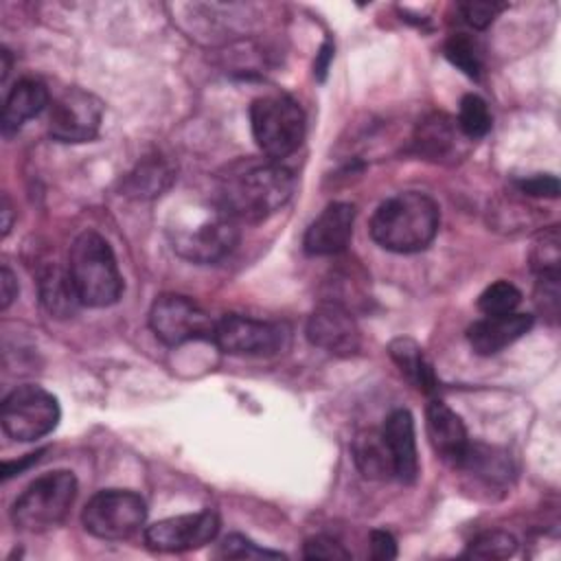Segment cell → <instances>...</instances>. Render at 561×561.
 Instances as JSON below:
<instances>
[{
	"instance_id": "cell-36",
	"label": "cell",
	"mask_w": 561,
	"mask_h": 561,
	"mask_svg": "<svg viewBox=\"0 0 561 561\" xmlns=\"http://www.w3.org/2000/svg\"><path fill=\"white\" fill-rule=\"evenodd\" d=\"M333 59V44L331 42H324L318 57H316V64H313V75L322 81L327 77V70H329V61Z\"/></svg>"
},
{
	"instance_id": "cell-12",
	"label": "cell",
	"mask_w": 561,
	"mask_h": 561,
	"mask_svg": "<svg viewBox=\"0 0 561 561\" xmlns=\"http://www.w3.org/2000/svg\"><path fill=\"white\" fill-rule=\"evenodd\" d=\"M219 533V517L213 511L186 513L160 519L145 530L147 548L156 552H186L210 543Z\"/></svg>"
},
{
	"instance_id": "cell-18",
	"label": "cell",
	"mask_w": 561,
	"mask_h": 561,
	"mask_svg": "<svg viewBox=\"0 0 561 561\" xmlns=\"http://www.w3.org/2000/svg\"><path fill=\"white\" fill-rule=\"evenodd\" d=\"M48 105V90L37 79H20L7 94L2 107L4 136L15 134L28 118L37 116Z\"/></svg>"
},
{
	"instance_id": "cell-25",
	"label": "cell",
	"mask_w": 561,
	"mask_h": 561,
	"mask_svg": "<svg viewBox=\"0 0 561 561\" xmlns=\"http://www.w3.org/2000/svg\"><path fill=\"white\" fill-rule=\"evenodd\" d=\"M561 239H559V228L550 226L543 232H539V237L533 243L530 250V261H533V270L537 274H559V265H561Z\"/></svg>"
},
{
	"instance_id": "cell-28",
	"label": "cell",
	"mask_w": 561,
	"mask_h": 561,
	"mask_svg": "<svg viewBox=\"0 0 561 561\" xmlns=\"http://www.w3.org/2000/svg\"><path fill=\"white\" fill-rule=\"evenodd\" d=\"M445 57L456 68H460L467 77H471V79L480 77V70H482L480 50H478V44L469 35H465V33L451 35L445 44Z\"/></svg>"
},
{
	"instance_id": "cell-39",
	"label": "cell",
	"mask_w": 561,
	"mask_h": 561,
	"mask_svg": "<svg viewBox=\"0 0 561 561\" xmlns=\"http://www.w3.org/2000/svg\"><path fill=\"white\" fill-rule=\"evenodd\" d=\"M9 68H11V61H9V50H7V48H2V81H7Z\"/></svg>"
},
{
	"instance_id": "cell-26",
	"label": "cell",
	"mask_w": 561,
	"mask_h": 561,
	"mask_svg": "<svg viewBox=\"0 0 561 561\" xmlns=\"http://www.w3.org/2000/svg\"><path fill=\"white\" fill-rule=\"evenodd\" d=\"M522 302V291L508 283V280H497L491 283L478 298V307L484 316H504L513 313L517 305Z\"/></svg>"
},
{
	"instance_id": "cell-31",
	"label": "cell",
	"mask_w": 561,
	"mask_h": 561,
	"mask_svg": "<svg viewBox=\"0 0 561 561\" xmlns=\"http://www.w3.org/2000/svg\"><path fill=\"white\" fill-rule=\"evenodd\" d=\"M302 554H305V559H327V561L351 559V552L340 541H335L327 535H316V537L307 539Z\"/></svg>"
},
{
	"instance_id": "cell-2",
	"label": "cell",
	"mask_w": 561,
	"mask_h": 561,
	"mask_svg": "<svg viewBox=\"0 0 561 561\" xmlns=\"http://www.w3.org/2000/svg\"><path fill=\"white\" fill-rule=\"evenodd\" d=\"M440 224L438 204L419 191H405L379 204L370 219V237L390 252L412 254L425 250Z\"/></svg>"
},
{
	"instance_id": "cell-4",
	"label": "cell",
	"mask_w": 561,
	"mask_h": 561,
	"mask_svg": "<svg viewBox=\"0 0 561 561\" xmlns=\"http://www.w3.org/2000/svg\"><path fill=\"white\" fill-rule=\"evenodd\" d=\"M68 274L88 307H110L123 294V276L110 243L94 230H83L70 245Z\"/></svg>"
},
{
	"instance_id": "cell-11",
	"label": "cell",
	"mask_w": 561,
	"mask_h": 561,
	"mask_svg": "<svg viewBox=\"0 0 561 561\" xmlns=\"http://www.w3.org/2000/svg\"><path fill=\"white\" fill-rule=\"evenodd\" d=\"M103 103L81 88L64 90L50 105L48 131L59 142H88L96 138Z\"/></svg>"
},
{
	"instance_id": "cell-24",
	"label": "cell",
	"mask_w": 561,
	"mask_h": 561,
	"mask_svg": "<svg viewBox=\"0 0 561 561\" xmlns=\"http://www.w3.org/2000/svg\"><path fill=\"white\" fill-rule=\"evenodd\" d=\"M458 129L462 136L476 140L489 134L491 129V112L484 99L478 94H465L458 110Z\"/></svg>"
},
{
	"instance_id": "cell-19",
	"label": "cell",
	"mask_w": 561,
	"mask_h": 561,
	"mask_svg": "<svg viewBox=\"0 0 561 561\" xmlns=\"http://www.w3.org/2000/svg\"><path fill=\"white\" fill-rule=\"evenodd\" d=\"M173 178H175V169L169 160L160 156H149L140 160L134 167V171L127 173L123 182V191L125 195L136 199H151L164 193L173 184Z\"/></svg>"
},
{
	"instance_id": "cell-35",
	"label": "cell",
	"mask_w": 561,
	"mask_h": 561,
	"mask_svg": "<svg viewBox=\"0 0 561 561\" xmlns=\"http://www.w3.org/2000/svg\"><path fill=\"white\" fill-rule=\"evenodd\" d=\"M15 296H18V280H15L13 272L7 265H2V270H0V307L7 309Z\"/></svg>"
},
{
	"instance_id": "cell-3",
	"label": "cell",
	"mask_w": 561,
	"mask_h": 561,
	"mask_svg": "<svg viewBox=\"0 0 561 561\" xmlns=\"http://www.w3.org/2000/svg\"><path fill=\"white\" fill-rule=\"evenodd\" d=\"M171 248L191 263H215L230 254L239 241V221L215 199L193 204L171 215L167 228Z\"/></svg>"
},
{
	"instance_id": "cell-22",
	"label": "cell",
	"mask_w": 561,
	"mask_h": 561,
	"mask_svg": "<svg viewBox=\"0 0 561 561\" xmlns=\"http://www.w3.org/2000/svg\"><path fill=\"white\" fill-rule=\"evenodd\" d=\"M458 131H456L451 118H447L445 114H432L419 125L414 142H416V149L421 156L438 160V158H445L451 153V149L456 147Z\"/></svg>"
},
{
	"instance_id": "cell-20",
	"label": "cell",
	"mask_w": 561,
	"mask_h": 561,
	"mask_svg": "<svg viewBox=\"0 0 561 561\" xmlns=\"http://www.w3.org/2000/svg\"><path fill=\"white\" fill-rule=\"evenodd\" d=\"M39 298L46 311L55 318H70L81 305L68 270L59 267H48L39 276Z\"/></svg>"
},
{
	"instance_id": "cell-29",
	"label": "cell",
	"mask_w": 561,
	"mask_h": 561,
	"mask_svg": "<svg viewBox=\"0 0 561 561\" xmlns=\"http://www.w3.org/2000/svg\"><path fill=\"white\" fill-rule=\"evenodd\" d=\"M219 559H283V552L261 548L243 535H228L217 548Z\"/></svg>"
},
{
	"instance_id": "cell-10",
	"label": "cell",
	"mask_w": 561,
	"mask_h": 561,
	"mask_svg": "<svg viewBox=\"0 0 561 561\" xmlns=\"http://www.w3.org/2000/svg\"><path fill=\"white\" fill-rule=\"evenodd\" d=\"M213 342L230 355L270 357L285 348L287 329L278 322L226 313L215 322Z\"/></svg>"
},
{
	"instance_id": "cell-27",
	"label": "cell",
	"mask_w": 561,
	"mask_h": 561,
	"mask_svg": "<svg viewBox=\"0 0 561 561\" xmlns=\"http://www.w3.org/2000/svg\"><path fill=\"white\" fill-rule=\"evenodd\" d=\"M517 550V539L506 530H486L471 539L467 557L476 559H506Z\"/></svg>"
},
{
	"instance_id": "cell-37",
	"label": "cell",
	"mask_w": 561,
	"mask_h": 561,
	"mask_svg": "<svg viewBox=\"0 0 561 561\" xmlns=\"http://www.w3.org/2000/svg\"><path fill=\"white\" fill-rule=\"evenodd\" d=\"M42 454H44V451H37V454H28L24 460H18V462H4V465H2V480H9L11 476H15V473H22V471H24L28 465L37 462Z\"/></svg>"
},
{
	"instance_id": "cell-23",
	"label": "cell",
	"mask_w": 561,
	"mask_h": 561,
	"mask_svg": "<svg viewBox=\"0 0 561 561\" xmlns=\"http://www.w3.org/2000/svg\"><path fill=\"white\" fill-rule=\"evenodd\" d=\"M353 456H355L359 471L366 478H377V480L394 478L390 454L386 449L381 432H375V430L359 432L353 440Z\"/></svg>"
},
{
	"instance_id": "cell-17",
	"label": "cell",
	"mask_w": 561,
	"mask_h": 561,
	"mask_svg": "<svg viewBox=\"0 0 561 561\" xmlns=\"http://www.w3.org/2000/svg\"><path fill=\"white\" fill-rule=\"evenodd\" d=\"M533 327V316L528 313H504V316H484L473 322L467 331V340L478 355H495L517 342Z\"/></svg>"
},
{
	"instance_id": "cell-16",
	"label": "cell",
	"mask_w": 561,
	"mask_h": 561,
	"mask_svg": "<svg viewBox=\"0 0 561 561\" xmlns=\"http://www.w3.org/2000/svg\"><path fill=\"white\" fill-rule=\"evenodd\" d=\"M379 432L390 454L392 476L405 484L414 482L419 476V456L412 414L408 410H394L392 414H388Z\"/></svg>"
},
{
	"instance_id": "cell-1",
	"label": "cell",
	"mask_w": 561,
	"mask_h": 561,
	"mask_svg": "<svg viewBox=\"0 0 561 561\" xmlns=\"http://www.w3.org/2000/svg\"><path fill=\"white\" fill-rule=\"evenodd\" d=\"M296 188L291 169L276 160L248 162L230 171L219 186L217 202L237 221L256 224L280 210Z\"/></svg>"
},
{
	"instance_id": "cell-5",
	"label": "cell",
	"mask_w": 561,
	"mask_h": 561,
	"mask_svg": "<svg viewBox=\"0 0 561 561\" xmlns=\"http://www.w3.org/2000/svg\"><path fill=\"white\" fill-rule=\"evenodd\" d=\"M250 127L259 149L280 162L291 156L305 138V114L287 94L259 96L250 105Z\"/></svg>"
},
{
	"instance_id": "cell-21",
	"label": "cell",
	"mask_w": 561,
	"mask_h": 561,
	"mask_svg": "<svg viewBox=\"0 0 561 561\" xmlns=\"http://www.w3.org/2000/svg\"><path fill=\"white\" fill-rule=\"evenodd\" d=\"M390 357L399 370L423 392H436V375L427 362L423 348L410 337H397L390 342Z\"/></svg>"
},
{
	"instance_id": "cell-38",
	"label": "cell",
	"mask_w": 561,
	"mask_h": 561,
	"mask_svg": "<svg viewBox=\"0 0 561 561\" xmlns=\"http://www.w3.org/2000/svg\"><path fill=\"white\" fill-rule=\"evenodd\" d=\"M11 217H13V208L9 202V195H2V234L7 237L11 230Z\"/></svg>"
},
{
	"instance_id": "cell-33",
	"label": "cell",
	"mask_w": 561,
	"mask_h": 561,
	"mask_svg": "<svg viewBox=\"0 0 561 561\" xmlns=\"http://www.w3.org/2000/svg\"><path fill=\"white\" fill-rule=\"evenodd\" d=\"M519 191L533 197H557L559 195V180L554 175H533L517 182Z\"/></svg>"
},
{
	"instance_id": "cell-15",
	"label": "cell",
	"mask_w": 561,
	"mask_h": 561,
	"mask_svg": "<svg viewBox=\"0 0 561 561\" xmlns=\"http://www.w3.org/2000/svg\"><path fill=\"white\" fill-rule=\"evenodd\" d=\"M425 427L434 451L451 467H460L471 445L462 419L447 403L434 399L425 410Z\"/></svg>"
},
{
	"instance_id": "cell-7",
	"label": "cell",
	"mask_w": 561,
	"mask_h": 561,
	"mask_svg": "<svg viewBox=\"0 0 561 561\" xmlns=\"http://www.w3.org/2000/svg\"><path fill=\"white\" fill-rule=\"evenodd\" d=\"M59 403L48 390L26 383L4 397L0 423L13 440L31 443L50 434L59 423Z\"/></svg>"
},
{
	"instance_id": "cell-6",
	"label": "cell",
	"mask_w": 561,
	"mask_h": 561,
	"mask_svg": "<svg viewBox=\"0 0 561 561\" xmlns=\"http://www.w3.org/2000/svg\"><path fill=\"white\" fill-rule=\"evenodd\" d=\"M77 497V478L59 469L33 480L13 502L11 519L22 530H46L57 526Z\"/></svg>"
},
{
	"instance_id": "cell-30",
	"label": "cell",
	"mask_w": 561,
	"mask_h": 561,
	"mask_svg": "<svg viewBox=\"0 0 561 561\" xmlns=\"http://www.w3.org/2000/svg\"><path fill=\"white\" fill-rule=\"evenodd\" d=\"M504 9V4L493 2V0H471L460 4V13L465 22L473 28H486Z\"/></svg>"
},
{
	"instance_id": "cell-13",
	"label": "cell",
	"mask_w": 561,
	"mask_h": 561,
	"mask_svg": "<svg viewBox=\"0 0 561 561\" xmlns=\"http://www.w3.org/2000/svg\"><path fill=\"white\" fill-rule=\"evenodd\" d=\"M307 337L313 346L331 355H353L359 351L362 335L353 313L337 300H322L307 320Z\"/></svg>"
},
{
	"instance_id": "cell-14",
	"label": "cell",
	"mask_w": 561,
	"mask_h": 561,
	"mask_svg": "<svg viewBox=\"0 0 561 561\" xmlns=\"http://www.w3.org/2000/svg\"><path fill=\"white\" fill-rule=\"evenodd\" d=\"M355 226V206L331 202L307 228L302 248L311 256H331L346 250Z\"/></svg>"
},
{
	"instance_id": "cell-32",
	"label": "cell",
	"mask_w": 561,
	"mask_h": 561,
	"mask_svg": "<svg viewBox=\"0 0 561 561\" xmlns=\"http://www.w3.org/2000/svg\"><path fill=\"white\" fill-rule=\"evenodd\" d=\"M537 305L546 316L557 318V313H559V274H537Z\"/></svg>"
},
{
	"instance_id": "cell-34",
	"label": "cell",
	"mask_w": 561,
	"mask_h": 561,
	"mask_svg": "<svg viewBox=\"0 0 561 561\" xmlns=\"http://www.w3.org/2000/svg\"><path fill=\"white\" fill-rule=\"evenodd\" d=\"M370 557L377 561H388L397 557V541L388 530L370 533Z\"/></svg>"
},
{
	"instance_id": "cell-9",
	"label": "cell",
	"mask_w": 561,
	"mask_h": 561,
	"mask_svg": "<svg viewBox=\"0 0 561 561\" xmlns=\"http://www.w3.org/2000/svg\"><path fill=\"white\" fill-rule=\"evenodd\" d=\"M215 322L195 300L180 294H162L149 309V327L158 340L169 346L210 340Z\"/></svg>"
},
{
	"instance_id": "cell-8",
	"label": "cell",
	"mask_w": 561,
	"mask_h": 561,
	"mask_svg": "<svg viewBox=\"0 0 561 561\" xmlns=\"http://www.w3.org/2000/svg\"><path fill=\"white\" fill-rule=\"evenodd\" d=\"M147 517L145 500L125 489H105L90 497L81 513L83 528L105 541H121L140 530Z\"/></svg>"
}]
</instances>
